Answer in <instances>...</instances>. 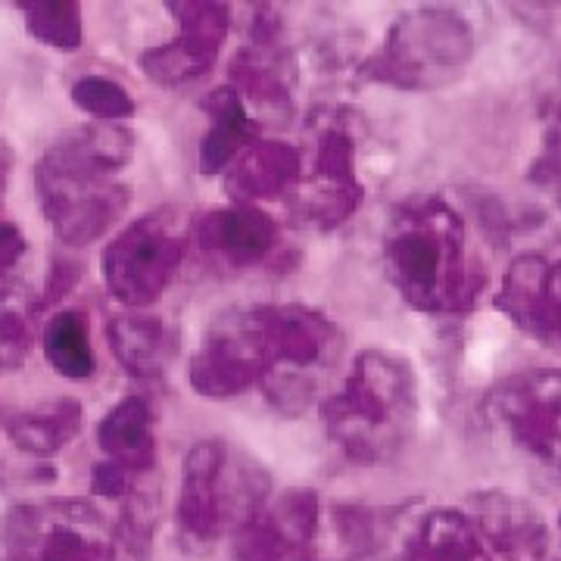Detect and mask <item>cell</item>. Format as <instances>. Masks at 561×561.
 Instances as JSON below:
<instances>
[{
	"mask_svg": "<svg viewBox=\"0 0 561 561\" xmlns=\"http://www.w3.org/2000/svg\"><path fill=\"white\" fill-rule=\"evenodd\" d=\"M135 153V138L119 125H91L66 135L38 165L44 216L62 243H91L119 219L128 194L113 175Z\"/></svg>",
	"mask_w": 561,
	"mask_h": 561,
	"instance_id": "obj_1",
	"label": "cell"
},
{
	"mask_svg": "<svg viewBox=\"0 0 561 561\" xmlns=\"http://www.w3.org/2000/svg\"><path fill=\"white\" fill-rule=\"evenodd\" d=\"M383 262L402 300L424 312H459L478 297L483 275L468 265L465 225L440 201H424L397 216Z\"/></svg>",
	"mask_w": 561,
	"mask_h": 561,
	"instance_id": "obj_2",
	"label": "cell"
},
{
	"mask_svg": "<svg viewBox=\"0 0 561 561\" xmlns=\"http://www.w3.org/2000/svg\"><path fill=\"white\" fill-rule=\"evenodd\" d=\"M324 424L343 453L375 461L400 449L415 415V381L409 368L383 353H362L341 393L321 405Z\"/></svg>",
	"mask_w": 561,
	"mask_h": 561,
	"instance_id": "obj_3",
	"label": "cell"
},
{
	"mask_svg": "<svg viewBox=\"0 0 561 561\" xmlns=\"http://www.w3.org/2000/svg\"><path fill=\"white\" fill-rule=\"evenodd\" d=\"M268 350L262 390L284 415H300L341 350L334 324L306 309H265Z\"/></svg>",
	"mask_w": 561,
	"mask_h": 561,
	"instance_id": "obj_4",
	"label": "cell"
},
{
	"mask_svg": "<svg viewBox=\"0 0 561 561\" xmlns=\"http://www.w3.org/2000/svg\"><path fill=\"white\" fill-rule=\"evenodd\" d=\"M187 256V225L172 209H160L125 228L103 256L113 297L125 306H147L175 278Z\"/></svg>",
	"mask_w": 561,
	"mask_h": 561,
	"instance_id": "obj_5",
	"label": "cell"
},
{
	"mask_svg": "<svg viewBox=\"0 0 561 561\" xmlns=\"http://www.w3.org/2000/svg\"><path fill=\"white\" fill-rule=\"evenodd\" d=\"M16 561H113V537L101 515L81 502L22 508L13 518Z\"/></svg>",
	"mask_w": 561,
	"mask_h": 561,
	"instance_id": "obj_6",
	"label": "cell"
},
{
	"mask_svg": "<svg viewBox=\"0 0 561 561\" xmlns=\"http://www.w3.org/2000/svg\"><path fill=\"white\" fill-rule=\"evenodd\" d=\"M265 309L241 312L221 321L194 356L191 381L203 397H234L265 378V350H268Z\"/></svg>",
	"mask_w": 561,
	"mask_h": 561,
	"instance_id": "obj_7",
	"label": "cell"
},
{
	"mask_svg": "<svg viewBox=\"0 0 561 561\" xmlns=\"http://www.w3.org/2000/svg\"><path fill=\"white\" fill-rule=\"evenodd\" d=\"M471 54V35L465 22L446 13H419L402 20L387 41L381 57V79L397 84H424L427 72H456Z\"/></svg>",
	"mask_w": 561,
	"mask_h": 561,
	"instance_id": "obj_8",
	"label": "cell"
},
{
	"mask_svg": "<svg viewBox=\"0 0 561 561\" xmlns=\"http://www.w3.org/2000/svg\"><path fill=\"white\" fill-rule=\"evenodd\" d=\"M356 144L346 125L337 119L324 122L316 131V144L309 153V165L300 169V213L309 221H321L324 228L341 225L356 203L362 187L356 181Z\"/></svg>",
	"mask_w": 561,
	"mask_h": 561,
	"instance_id": "obj_9",
	"label": "cell"
},
{
	"mask_svg": "<svg viewBox=\"0 0 561 561\" xmlns=\"http://www.w3.org/2000/svg\"><path fill=\"white\" fill-rule=\"evenodd\" d=\"M490 409L508 437L561 471V375H527L500 387Z\"/></svg>",
	"mask_w": 561,
	"mask_h": 561,
	"instance_id": "obj_10",
	"label": "cell"
},
{
	"mask_svg": "<svg viewBox=\"0 0 561 561\" xmlns=\"http://www.w3.org/2000/svg\"><path fill=\"white\" fill-rule=\"evenodd\" d=\"M181 13L179 38L150 47L140 66L160 84H181L203 76L221 50L228 35V7L225 3H172Z\"/></svg>",
	"mask_w": 561,
	"mask_h": 561,
	"instance_id": "obj_11",
	"label": "cell"
},
{
	"mask_svg": "<svg viewBox=\"0 0 561 561\" xmlns=\"http://www.w3.org/2000/svg\"><path fill=\"white\" fill-rule=\"evenodd\" d=\"M496 306L527 334L561 343V262L522 256L508 265Z\"/></svg>",
	"mask_w": 561,
	"mask_h": 561,
	"instance_id": "obj_12",
	"label": "cell"
},
{
	"mask_svg": "<svg viewBox=\"0 0 561 561\" xmlns=\"http://www.w3.org/2000/svg\"><path fill=\"white\" fill-rule=\"evenodd\" d=\"M471 522L486 542H493L505 561H559L542 515L518 496L481 493L471 500Z\"/></svg>",
	"mask_w": 561,
	"mask_h": 561,
	"instance_id": "obj_13",
	"label": "cell"
},
{
	"mask_svg": "<svg viewBox=\"0 0 561 561\" xmlns=\"http://www.w3.org/2000/svg\"><path fill=\"white\" fill-rule=\"evenodd\" d=\"M221 468H225V449L221 443H197L181 474L179 496V524L184 540L194 546H206L216 540L225 515V493H221Z\"/></svg>",
	"mask_w": 561,
	"mask_h": 561,
	"instance_id": "obj_14",
	"label": "cell"
},
{
	"mask_svg": "<svg viewBox=\"0 0 561 561\" xmlns=\"http://www.w3.org/2000/svg\"><path fill=\"white\" fill-rule=\"evenodd\" d=\"M197 238L206 253L228 262L231 268H243L265 260V253L278 243V228L253 206H231L209 213L197 225Z\"/></svg>",
	"mask_w": 561,
	"mask_h": 561,
	"instance_id": "obj_15",
	"label": "cell"
},
{
	"mask_svg": "<svg viewBox=\"0 0 561 561\" xmlns=\"http://www.w3.org/2000/svg\"><path fill=\"white\" fill-rule=\"evenodd\" d=\"M302 157L280 140H256L228 169V191L234 201H275L300 184Z\"/></svg>",
	"mask_w": 561,
	"mask_h": 561,
	"instance_id": "obj_16",
	"label": "cell"
},
{
	"mask_svg": "<svg viewBox=\"0 0 561 561\" xmlns=\"http://www.w3.org/2000/svg\"><path fill=\"white\" fill-rule=\"evenodd\" d=\"M106 334H110L113 353L135 378L162 375L179 350L175 331L157 316H119L110 321Z\"/></svg>",
	"mask_w": 561,
	"mask_h": 561,
	"instance_id": "obj_17",
	"label": "cell"
},
{
	"mask_svg": "<svg viewBox=\"0 0 561 561\" xmlns=\"http://www.w3.org/2000/svg\"><path fill=\"white\" fill-rule=\"evenodd\" d=\"M98 440H101L106 459L122 465L125 471H131V474L150 471L153 459H157V443H153V415H150L147 402L138 397L122 400L101 421Z\"/></svg>",
	"mask_w": 561,
	"mask_h": 561,
	"instance_id": "obj_18",
	"label": "cell"
},
{
	"mask_svg": "<svg viewBox=\"0 0 561 561\" xmlns=\"http://www.w3.org/2000/svg\"><path fill=\"white\" fill-rule=\"evenodd\" d=\"M402 561H490L481 530L459 512H431Z\"/></svg>",
	"mask_w": 561,
	"mask_h": 561,
	"instance_id": "obj_19",
	"label": "cell"
},
{
	"mask_svg": "<svg viewBox=\"0 0 561 561\" xmlns=\"http://www.w3.org/2000/svg\"><path fill=\"white\" fill-rule=\"evenodd\" d=\"M213 113V128L206 131L201 147V165L206 175L221 172L225 165L241 157L247 147L256 144V125L247 116V106L238 98V91L221 88L213 94V101L206 103Z\"/></svg>",
	"mask_w": 561,
	"mask_h": 561,
	"instance_id": "obj_20",
	"label": "cell"
},
{
	"mask_svg": "<svg viewBox=\"0 0 561 561\" xmlns=\"http://www.w3.org/2000/svg\"><path fill=\"white\" fill-rule=\"evenodd\" d=\"M79 402L57 400L10 421V437L32 456H54L79 434Z\"/></svg>",
	"mask_w": 561,
	"mask_h": 561,
	"instance_id": "obj_21",
	"label": "cell"
},
{
	"mask_svg": "<svg viewBox=\"0 0 561 561\" xmlns=\"http://www.w3.org/2000/svg\"><path fill=\"white\" fill-rule=\"evenodd\" d=\"M44 356L54 365V371L72 381H84L94 375L98 362L91 350L88 321L79 312H60L44 328Z\"/></svg>",
	"mask_w": 561,
	"mask_h": 561,
	"instance_id": "obj_22",
	"label": "cell"
},
{
	"mask_svg": "<svg viewBox=\"0 0 561 561\" xmlns=\"http://www.w3.org/2000/svg\"><path fill=\"white\" fill-rule=\"evenodd\" d=\"M294 549L297 542L290 540L275 508H262V505L243 515L231 537L234 561H284Z\"/></svg>",
	"mask_w": 561,
	"mask_h": 561,
	"instance_id": "obj_23",
	"label": "cell"
},
{
	"mask_svg": "<svg viewBox=\"0 0 561 561\" xmlns=\"http://www.w3.org/2000/svg\"><path fill=\"white\" fill-rule=\"evenodd\" d=\"M28 16V32L50 47L76 50L81 44L79 3H20Z\"/></svg>",
	"mask_w": 561,
	"mask_h": 561,
	"instance_id": "obj_24",
	"label": "cell"
},
{
	"mask_svg": "<svg viewBox=\"0 0 561 561\" xmlns=\"http://www.w3.org/2000/svg\"><path fill=\"white\" fill-rule=\"evenodd\" d=\"M72 101L81 113L98 116V119H125L135 113L131 94L122 88L119 81L103 79V76H84L72 84Z\"/></svg>",
	"mask_w": 561,
	"mask_h": 561,
	"instance_id": "obj_25",
	"label": "cell"
},
{
	"mask_svg": "<svg viewBox=\"0 0 561 561\" xmlns=\"http://www.w3.org/2000/svg\"><path fill=\"white\" fill-rule=\"evenodd\" d=\"M28 319L16 306H0V365H20L28 350Z\"/></svg>",
	"mask_w": 561,
	"mask_h": 561,
	"instance_id": "obj_26",
	"label": "cell"
},
{
	"mask_svg": "<svg viewBox=\"0 0 561 561\" xmlns=\"http://www.w3.org/2000/svg\"><path fill=\"white\" fill-rule=\"evenodd\" d=\"M91 486H94V493H103V496H122L131 486V471H125L122 465L106 459L94 468Z\"/></svg>",
	"mask_w": 561,
	"mask_h": 561,
	"instance_id": "obj_27",
	"label": "cell"
},
{
	"mask_svg": "<svg viewBox=\"0 0 561 561\" xmlns=\"http://www.w3.org/2000/svg\"><path fill=\"white\" fill-rule=\"evenodd\" d=\"M22 256H25V238L20 234V228L0 219V278L10 275Z\"/></svg>",
	"mask_w": 561,
	"mask_h": 561,
	"instance_id": "obj_28",
	"label": "cell"
},
{
	"mask_svg": "<svg viewBox=\"0 0 561 561\" xmlns=\"http://www.w3.org/2000/svg\"><path fill=\"white\" fill-rule=\"evenodd\" d=\"M540 175L561 181V125L556 128V135L549 138V144H546V153H542L540 160Z\"/></svg>",
	"mask_w": 561,
	"mask_h": 561,
	"instance_id": "obj_29",
	"label": "cell"
},
{
	"mask_svg": "<svg viewBox=\"0 0 561 561\" xmlns=\"http://www.w3.org/2000/svg\"><path fill=\"white\" fill-rule=\"evenodd\" d=\"M10 169H13V153L0 144V203L7 194V179H10Z\"/></svg>",
	"mask_w": 561,
	"mask_h": 561,
	"instance_id": "obj_30",
	"label": "cell"
},
{
	"mask_svg": "<svg viewBox=\"0 0 561 561\" xmlns=\"http://www.w3.org/2000/svg\"><path fill=\"white\" fill-rule=\"evenodd\" d=\"M559 527H561V522H559Z\"/></svg>",
	"mask_w": 561,
	"mask_h": 561,
	"instance_id": "obj_31",
	"label": "cell"
}]
</instances>
